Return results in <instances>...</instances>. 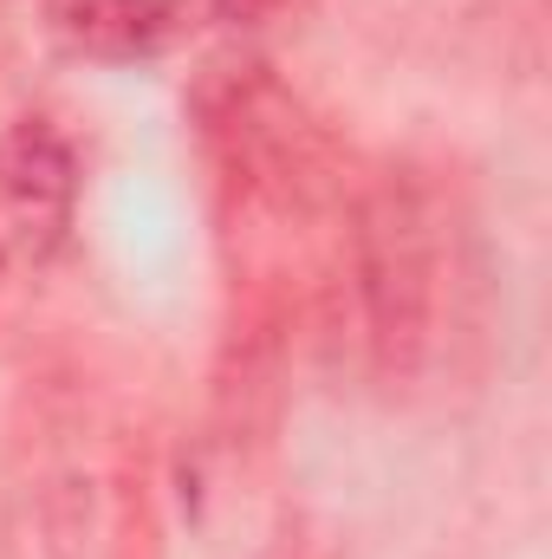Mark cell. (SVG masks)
Listing matches in <instances>:
<instances>
[{"mask_svg": "<svg viewBox=\"0 0 552 559\" xmlns=\"http://www.w3.org/2000/svg\"><path fill=\"white\" fill-rule=\"evenodd\" d=\"M351 261H358V299H364V338L371 358L391 384L416 378L422 352H429V325H435V209L410 176H377L358 202V228H351Z\"/></svg>", "mask_w": 552, "mask_h": 559, "instance_id": "6da1fadb", "label": "cell"}, {"mask_svg": "<svg viewBox=\"0 0 552 559\" xmlns=\"http://www.w3.org/2000/svg\"><path fill=\"white\" fill-rule=\"evenodd\" d=\"M228 20H241V26H267V20H299V13H312L319 0H215Z\"/></svg>", "mask_w": 552, "mask_h": 559, "instance_id": "277c9868", "label": "cell"}, {"mask_svg": "<svg viewBox=\"0 0 552 559\" xmlns=\"http://www.w3.org/2000/svg\"><path fill=\"white\" fill-rule=\"evenodd\" d=\"M46 26L79 59L137 66L182 33V0H46Z\"/></svg>", "mask_w": 552, "mask_h": 559, "instance_id": "3957f363", "label": "cell"}, {"mask_svg": "<svg viewBox=\"0 0 552 559\" xmlns=\"http://www.w3.org/2000/svg\"><path fill=\"white\" fill-rule=\"evenodd\" d=\"M79 215V156L39 118L0 131V280L33 274L59 254Z\"/></svg>", "mask_w": 552, "mask_h": 559, "instance_id": "7a4b0ae2", "label": "cell"}]
</instances>
